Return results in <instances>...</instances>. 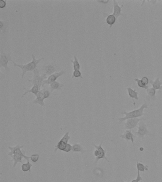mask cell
<instances>
[{"mask_svg": "<svg viewBox=\"0 0 162 182\" xmlns=\"http://www.w3.org/2000/svg\"><path fill=\"white\" fill-rule=\"evenodd\" d=\"M32 57H33V60L32 61L25 65H19V64L15 63L13 61H12L14 66L19 67L22 69V74L21 76H22V79H23L24 75H25L27 72L29 71H33L35 69L37 68L38 65L40 63V62H41V61L44 59L43 58H40V59H36L35 58V55L33 54H32Z\"/></svg>", "mask_w": 162, "mask_h": 182, "instance_id": "cell-1", "label": "cell"}, {"mask_svg": "<svg viewBox=\"0 0 162 182\" xmlns=\"http://www.w3.org/2000/svg\"><path fill=\"white\" fill-rule=\"evenodd\" d=\"M146 108H148V104L146 103H144L139 109L131 111L130 112H126V111H124V112H121V114L125 115V116L119 119L120 124L129 119L137 118L142 117L144 114V109Z\"/></svg>", "mask_w": 162, "mask_h": 182, "instance_id": "cell-2", "label": "cell"}, {"mask_svg": "<svg viewBox=\"0 0 162 182\" xmlns=\"http://www.w3.org/2000/svg\"><path fill=\"white\" fill-rule=\"evenodd\" d=\"M33 76L32 79H28V81L33 86H37L41 89V87L43 86L44 81L48 78L47 76L45 74H40L39 69H35L33 71Z\"/></svg>", "mask_w": 162, "mask_h": 182, "instance_id": "cell-3", "label": "cell"}, {"mask_svg": "<svg viewBox=\"0 0 162 182\" xmlns=\"http://www.w3.org/2000/svg\"><path fill=\"white\" fill-rule=\"evenodd\" d=\"M138 131L135 132L134 135L140 137L141 139H144V137L145 135H149L153 136V134L151 133L148 130V128L146 127V125L144 122L143 120L141 121L138 123Z\"/></svg>", "mask_w": 162, "mask_h": 182, "instance_id": "cell-4", "label": "cell"}, {"mask_svg": "<svg viewBox=\"0 0 162 182\" xmlns=\"http://www.w3.org/2000/svg\"><path fill=\"white\" fill-rule=\"evenodd\" d=\"M23 147H24V146H19V145H16V146L13 147H11L9 146L8 148L10 150V151L8 153V155L10 156V157L12 155L22 156L27 161H29L30 157L25 156L24 153L22 152V151L21 150V148H23Z\"/></svg>", "mask_w": 162, "mask_h": 182, "instance_id": "cell-5", "label": "cell"}, {"mask_svg": "<svg viewBox=\"0 0 162 182\" xmlns=\"http://www.w3.org/2000/svg\"><path fill=\"white\" fill-rule=\"evenodd\" d=\"M102 143H101L99 146H97V145H95L94 144H93V146L96 148V150L94 152L95 157H96L95 163H97L98 161L101 159H105L107 161L109 162L108 158H106V150H104L103 147H102Z\"/></svg>", "mask_w": 162, "mask_h": 182, "instance_id": "cell-6", "label": "cell"}, {"mask_svg": "<svg viewBox=\"0 0 162 182\" xmlns=\"http://www.w3.org/2000/svg\"><path fill=\"white\" fill-rule=\"evenodd\" d=\"M10 54H5L1 51L0 55V68H4L7 72H10V68L8 66L9 62L12 61Z\"/></svg>", "mask_w": 162, "mask_h": 182, "instance_id": "cell-7", "label": "cell"}, {"mask_svg": "<svg viewBox=\"0 0 162 182\" xmlns=\"http://www.w3.org/2000/svg\"><path fill=\"white\" fill-rule=\"evenodd\" d=\"M142 120H145V119L141 118H132L127 119L125 123V128L127 130H131L137 127V124L139 122Z\"/></svg>", "mask_w": 162, "mask_h": 182, "instance_id": "cell-8", "label": "cell"}, {"mask_svg": "<svg viewBox=\"0 0 162 182\" xmlns=\"http://www.w3.org/2000/svg\"><path fill=\"white\" fill-rule=\"evenodd\" d=\"M65 73V72L62 70L61 72L55 73L54 74L51 75L48 77L47 79L44 81L42 87H44V86L45 85H51V83L56 81V80L58 78L59 76H61L62 75H64Z\"/></svg>", "mask_w": 162, "mask_h": 182, "instance_id": "cell-9", "label": "cell"}, {"mask_svg": "<svg viewBox=\"0 0 162 182\" xmlns=\"http://www.w3.org/2000/svg\"><path fill=\"white\" fill-rule=\"evenodd\" d=\"M119 137L126 140V141H127V142L129 141H131V142L132 143V144H133V147H134V149L135 153L134 145V138L135 137V135L133 134V133L131 132V130H126L123 134L120 135Z\"/></svg>", "mask_w": 162, "mask_h": 182, "instance_id": "cell-10", "label": "cell"}, {"mask_svg": "<svg viewBox=\"0 0 162 182\" xmlns=\"http://www.w3.org/2000/svg\"><path fill=\"white\" fill-rule=\"evenodd\" d=\"M36 97V98L33 101V104H39L41 106L44 107L45 104L44 102V100L45 98L44 97L43 90H41L39 91Z\"/></svg>", "mask_w": 162, "mask_h": 182, "instance_id": "cell-11", "label": "cell"}, {"mask_svg": "<svg viewBox=\"0 0 162 182\" xmlns=\"http://www.w3.org/2000/svg\"><path fill=\"white\" fill-rule=\"evenodd\" d=\"M113 4H114V12L113 14L115 17L116 18V19L118 18V17L120 16H124V15L121 13V9L123 7V5H121V7H120L119 5V4L116 1L114 0L113 1Z\"/></svg>", "mask_w": 162, "mask_h": 182, "instance_id": "cell-12", "label": "cell"}, {"mask_svg": "<svg viewBox=\"0 0 162 182\" xmlns=\"http://www.w3.org/2000/svg\"><path fill=\"white\" fill-rule=\"evenodd\" d=\"M57 71L56 68L54 65H46L43 68V74H45L47 76H50L52 74L55 73Z\"/></svg>", "mask_w": 162, "mask_h": 182, "instance_id": "cell-13", "label": "cell"}, {"mask_svg": "<svg viewBox=\"0 0 162 182\" xmlns=\"http://www.w3.org/2000/svg\"><path fill=\"white\" fill-rule=\"evenodd\" d=\"M127 92H128V95L131 98L133 99V102H134V104L135 105L136 104L135 103L134 99H136L137 100H138V93L137 92H136V90H133L131 87H128L127 88Z\"/></svg>", "mask_w": 162, "mask_h": 182, "instance_id": "cell-14", "label": "cell"}, {"mask_svg": "<svg viewBox=\"0 0 162 182\" xmlns=\"http://www.w3.org/2000/svg\"><path fill=\"white\" fill-rule=\"evenodd\" d=\"M51 92H52L54 90H61L62 88L64 86L63 83H59V82L55 81L50 85Z\"/></svg>", "mask_w": 162, "mask_h": 182, "instance_id": "cell-15", "label": "cell"}, {"mask_svg": "<svg viewBox=\"0 0 162 182\" xmlns=\"http://www.w3.org/2000/svg\"><path fill=\"white\" fill-rule=\"evenodd\" d=\"M156 90L153 88H148L146 89V92L148 94V96L146 98L148 100H154L155 99V94H156Z\"/></svg>", "mask_w": 162, "mask_h": 182, "instance_id": "cell-16", "label": "cell"}, {"mask_svg": "<svg viewBox=\"0 0 162 182\" xmlns=\"http://www.w3.org/2000/svg\"><path fill=\"white\" fill-rule=\"evenodd\" d=\"M23 89H24V90H25L26 91L24 93V94L22 95V97L24 96L27 94L29 93H33V94L36 96L39 91L41 90L39 87L37 86H33V87H32L29 90L28 89H26V88H23Z\"/></svg>", "mask_w": 162, "mask_h": 182, "instance_id": "cell-17", "label": "cell"}, {"mask_svg": "<svg viewBox=\"0 0 162 182\" xmlns=\"http://www.w3.org/2000/svg\"><path fill=\"white\" fill-rule=\"evenodd\" d=\"M150 83L153 86V87L155 90H160L162 89V82L160 81L159 77H157L155 81L150 80Z\"/></svg>", "mask_w": 162, "mask_h": 182, "instance_id": "cell-18", "label": "cell"}, {"mask_svg": "<svg viewBox=\"0 0 162 182\" xmlns=\"http://www.w3.org/2000/svg\"><path fill=\"white\" fill-rule=\"evenodd\" d=\"M116 18L115 17L114 15H109L106 18V23L108 25H109L110 28H111V27L115 24V22H116Z\"/></svg>", "mask_w": 162, "mask_h": 182, "instance_id": "cell-19", "label": "cell"}, {"mask_svg": "<svg viewBox=\"0 0 162 182\" xmlns=\"http://www.w3.org/2000/svg\"><path fill=\"white\" fill-rule=\"evenodd\" d=\"M12 158V161H13L14 162L13 163V168L16 167L17 164L18 163H22V160L23 158V157L22 156H16V155H12L11 156Z\"/></svg>", "mask_w": 162, "mask_h": 182, "instance_id": "cell-20", "label": "cell"}, {"mask_svg": "<svg viewBox=\"0 0 162 182\" xmlns=\"http://www.w3.org/2000/svg\"><path fill=\"white\" fill-rule=\"evenodd\" d=\"M32 166H33L32 164L30 163L29 161H27V163L22 164L21 168H22V171L24 172H30Z\"/></svg>", "mask_w": 162, "mask_h": 182, "instance_id": "cell-21", "label": "cell"}, {"mask_svg": "<svg viewBox=\"0 0 162 182\" xmlns=\"http://www.w3.org/2000/svg\"><path fill=\"white\" fill-rule=\"evenodd\" d=\"M67 144L65 142H64L63 141L59 140V142L57 144V145L55 146V150H54V152H56V151L58 150H60L63 151L65 149L66 147Z\"/></svg>", "mask_w": 162, "mask_h": 182, "instance_id": "cell-22", "label": "cell"}, {"mask_svg": "<svg viewBox=\"0 0 162 182\" xmlns=\"http://www.w3.org/2000/svg\"><path fill=\"white\" fill-rule=\"evenodd\" d=\"M74 61L72 60H70L73 64V68L74 70H80V65L76 55H74Z\"/></svg>", "mask_w": 162, "mask_h": 182, "instance_id": "cell-23", "label": "cell"}, {"mask_svg": "<svg viewBox=\"0 0 162 182\" xmlns=\"http://www.w3.org/2000/svg\"><path fill=\"white\" fill-rule=\"evenodd\" d=\"M137 171H139L145 172V171H148V166L145 165L141 163H139L137 159Z\"/></svg>", "mask_w": 162, "mask_h": 182, "instance_id": "cell-24", "label": "cell"}, {"mask_svg": "<svg viewBox=\"0 0 162 182\" xmlns=\"http://www.w3.org/2000/svg\"><path fill=\"white\" fill-rule=\"evenodd\" d=\"M84 151L82 147L80 144H76L73 145L72 152L83 153Z\"/></svg>", "mask_w": 162, "mask_h": 182, "instance_id": "cell-25", "label": "cell"}, {"mask_svg": "<svg viewBox=\"0 0 162 182\" xmlns=\"http://www.w3.org/2000/svg\"><path fill=\"white\" fill-rule=\"evenodd\" d=\"M135 81L137 82V85H138V86L139 87H141V88H144V89H147L148 88V86H146V85H145L144 83H143V82L141 80L139 79L138 78H135L134 79Z\"/></svg>", "mask_w": 162, "mask_h": 182, "instance_id": "cell-26", "label": "cell"}, {"mask_svg": "<svg viewBox=\"0 0 162 182\" xmlns=\"http://www.w3.org/2000/svg\"><path fill=\"white\" fill-rule=\"evenodd\" d=\"M69 132H67L65 134H64L63 137H62L60 140L63 141L64 142H65L66 143L68 144V141L70 139V137L69 136Z\"/></svg>", "mask_w": 162, "mask_h": 182, "instance_id": "cell-27", "label": "cell"}, {"mask_svg": "<svg viewBox=\"0 0 162 182\" xmlns=\"http://www.w3.org/2000/svg\"><path fill=\"white\" fill-rule=\"evenodd\" d=\"M6 29H7V24L4 23V22L0 21V29H1V33L5 34L6 32Z\"/></svg>", "mask_w": 162, "mask_h": 182, "instance_id": "cell-28", "label": "cell"}, {"mask_svg": "<svg viewBox=\"0 0 162 182\" xmlns=\"http://www.w3.org/2000/svg\"><path fill=\"white\" fill-rule=\"evenodd\" d=\"M74 77L83 78V76H82L81 72L80 71V70H74V71L73 72L72 78H73Z\"/></svg>", "mask_w": 162, "mask_h": 182, "instance_id": "cell-29", "label": "cell"}, {"mask_svg": "<svg viewBox=\"0 0 162 182\" xmlns=\"http://www.w3.org/2000/svg\"><path fill=\"white\" fill-rule=\"evenodd\" d=\"M39 155L33 154L30 156V159L32 162L35 163L39 160Z\"/></svg>", "mask_w": 162, "mask_h": 182, "instance_id": "cell-30", "label": "cell"}, {"mask_svg": "<svg viewBox=\"0 0 162 182\" xmlns=\"http://www.w3.org/2000/svg\"><path fill=\"white\" fill-rule=\"evenodd\" d=\"M43 91L44 97L45 99H48L50 97V95H51V92L48 90H46L44 88L43 89Z\"/></svg>", "mask_w": 162, "mask_h": 182, "instance_id": "cell-31", "label": "cell"}, {"mask_svg": "<svg viewBox=\"0 0 162 182\" xmlns=\"http://www.w3.org/2000/svg\"><path fill=\"white\" fill-rule=\"evenodd\" d=\"M142 180V177L140 176V171H137V176L135 179H134L131 181V182H139Z\"/></svg>", "mask_w": 162, "mask_h": 182, "instance_id": "cell-32", "label": "cell"}, {"mask_svg": "<svg viewBox=\"0 0 162 182\" xmlns=\"http://www.w3.org/2000/svg\"><path fill=\"white\" fill-rule=\"evenodd\" d=\"M72 146L70 145V144L68 143L67 144L66 147L65 149L63 150L64 152H69L70 151H72Z\"/></svg>", "mask_w": 162, "mask_h": 182, "instance_id": "cell-33", "label": "cell"}, {"mask_svg": "<svg viewBox=\"0 0 162 182\" xmlns=\"http://www.w3.org/2000/svg\"><path fill=\"white\" fill-rule=\"evenodd\" d=\"M142 81L143 82V83L146 86H148V84L149 83V79L148 78V77L144 76L141 79Z\"/></svg>", "mask_w": 162, "mask_h": 182, "instance_id": "cell-34", "label": "cell"}, {"mask_svg": "<svg viewBox=\"0 0 162 182\" xmlns=\"http://www.w3.org/2000/svg\"><path fill=\"white\" fill-rule=\"evenodd\" d=\"M6 5V1H4V0H0V8H4L5 7Z\"/></svg>", "mask_w": 162, "mask_h": 182, "instance_id": "cell-35", "label": "cell"}, {"mask_svg": "<svg viewBox=\"0 0 162 182\" xmlns=\"http://www.w3.org/2000/svg\"><path fill=\"white\" fill-rule=\"evenodd\" d=\"M122 182H124V181H122Z\"/></svg>", "mask_w": 162, "mask_h": 182, "instance_id": "cell-36", "label": "cell"}]
</instances>
